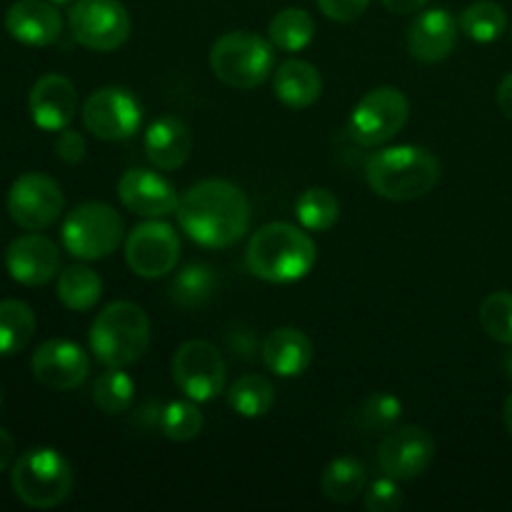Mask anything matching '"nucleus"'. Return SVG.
<instances>
[{
  "mask_svg": "<svg viewBox=\"0 0 512 512\" xmlns=\"http://www.w3.org/2000/svg\"><path fill=\"white\" fill-rule=\"evenodd\" d=\"M143 123V105L128 88L108 85L88 95L83 103V125L98 140L118 143L138 133Z\"/></svg>",
  "mask_w": 512,
  "mask_h": 512,
  "instance_id": "11",
  "label": "nucleus"
},
{
  "mask_svg": "<svg viewBox=\"0 0 512 512\" xmlns=\"http://www.w3.org/2000/svg\"><path fill=\"white\" fill-rule=\"evenodd\" d=\"M410 118V103L403 90L380 85L365 93L350 113V135L363 148L390 143Z\"/></svg>",
  "mask_w": 512,
  "mask_h": 512,
  "instance_id": "8",
  "label": "nucleus"
},
{
  "mask_svg": "<svg viewBox=\"0 0 512 512\" xmlns=\"http://www.w3.org/2000/svg\"><path fill=\"white\" fill-rule=\"evenodd\" d=\"M135 400V380L123 368H108L93 383V403L100 413L120 415L133 405Z\"/></svg>",
  "mask_w": 512,
  "mask_h": 512,
  "instance_id": "32",
  "label": "nucleus"
},
{
  "mask_svg": "<svg viewBox=\"0 0 512 512\" xmlns=\"http://www.w3.org/2000/svg\"><path fill=\"white\" fill-rule=\"evenodd\" d=\"M15 463V440L5 428H0V473L13 468Z\"/></svg>",
  "mask_w": 512,
  "mask_h": 512,
  "instance_id": "39",
  "label": "nucleus"
},
{
  "mask_svg": "<svg viewBox=\"0 0 512 512\" xmlns=\"http://www.w3.org/2000/svg\"><path fill=\"white\" fill-rule=\"evenodd\" d=\"M173 380L193 403H210L225 390V360L208 340H188L173 355Z\"/></svg>",
  "mask_w": 512,
  "mask_h": 512,
  "instance_id": "10",
  "label": "nucleus"
},
{
  "mask_svg": "<svg viewBox=\"0 0 512 512\" xmlns=\"http://www.w3.org/2000/svg\"><path fill=\"white\" fill-rule=\"evenodd\" d=\"M218 288V275L208 263H193L180 270L170 283V300L183 310L203 308Z\"/></svg>",
  "mask_w": 512,
  "mask_h": 512,
  "instance_id": "26",
  "label": "nucleus"
},
{
  "mask_svg": "<svg viewBox=\"0 0 512 512\" xmlns=\"http://www.w3.org/2000/svg\"><path fill=\"white\" fill-rule=\"evenodd\" d=\"M315 38V20L303 8H285L273 15L268 25V40L283 53H300Z\"/></svg>",
  "mask_w": 512,
  "mask_h": 512,
  "instance_id": "27",
  "label": "nucleus"
},
{
  "mask_svg": "<svg viewBox=\"0 0 512 512\" xmlns=\"http://www.w3.org/2000/svg\"><path fill=\"white\" fill-rule=\"evenodd\" d=\"M28 110L33 123L48 133H60L73 123L78 113V93L65 75L48 73L35 80L28 95Z\"/></svg>",
  "mask_w": 512,
  "mask_h": 512,
  "instance_id": "17",
  "label": "nucleus"
},
{
  "mask_svg": "<svg viewBox=\"0 0 512 512\" xmlns=\"http://www.w3.org/2000/svg\"><path fill=\"white\" fill-rule=\"evenodd\" d=\"M428 0H383L385 8L395 15H410V13H418Z\"/></svg>",
  "mask_w": 512,
  "mask_h": 512,
  "instance_id": "41",
  "label": "nucleus"
},
{
  "mask_svg": "<svg viewBox=\"0 0 512 512\" xmlns=\"http://www.w3.org/2000/svg\"><path fill=\"white\" fill-rule=\"evenodd\" d=\"M150 345V320L140 305L118 300L105 305L90 325V353L105 368L138 363Z\"/></svg>",
  "mask_w": 512,
  "mask_h": 512,
  "instance_id": "4",
  "label": "nucleus"
},
{
  "mask_svg": "<svg viewBox=\"0 0 512 512\" xmlns=\"http://www.w3.org/2000/svg\"><path fill=\"white\" fill-rule=\"evenodd\" d=\"M160 433L165 435L173 443H190V440L198 438L203 433V413L198 410V405L193 400H173V403L165 405L158 415Z\"/></svg>",
  "mask_w": 512,
  "mask_h": 512,
  "instance_id": "33",
  "label": "nucleus"
},
{
  "mask_svg": "<svg viewBox=\"0 0 512 512\" xmlns=\"http://www.w3.org/2000/svg\"><path fill=\"white\" fill-rule=\"evenodd\" d=\"M263 363L280 378H298L313 363V343L298 328H275L260 345Z\"/></svg>",
  "mask_w": 512,
  "mask_h": 512,
  "instance_id": "22",
  "label": "nucleus"
},
{
  "mask_svg": "<svg viewBox=\"0 0 512 512\" xmlns=\"http://www.w3.org/2000/svg\"><path fill=\"white\" fill-rule=\"evenodd\" d=\"M55 153H58V158L63 160V163L68 165H78L83 163L85 153H88V145H85V138L80 133H75V130H60L58 140H55Z\"/></svg>",
  "mask_w": 512,
  "mask_h": 512,
  "instance_id": "38",
  "label": "nucleus"
},
{
  "mask_svg": "<svg viewBox=\"0 0 512 512\" xmlns=\"http://www.w3.org/2000/svg\"><path fill=\"white\" fill-rule=\"evenodd\" d=\"M65 198L58 180L45 173H23L8 190V213L18 228L40 233L58 223Z\"/></svg>",
  "mask_w": 512,
  "mask_h": 512,
  "instance_id": "12",
  "label": "nucleus"
},
{
  "mask_svg": "<svg viewBox=\"0 0 512 512\" xmlns=\"http://www.w3.org/2000/svg\"><path fill=\"white\" fill-rule=\"evenodd\" d=\"M5 30L18 43L30 48H45L63 33V18L58 8L45 0H18L5 13Z\"/></svg>",
  "mask_w": 512,
  "mask_h": 512,
  "instance_id": "20",
  "label": "nucleus"
},
{
  "mask_svg": "<svg viewBox=\"0 0 512 512\" xmlns=\"http://www.w3.org/2000/svg\"><path fill=\"white\" fill-rule=\"evenodd\" d=\"M123 218L108 203H83L65 218L60 238L78 260H103L123 243Z\"/></svg>",
  "mask_w": 512,
  "mask_h": 512,
  "instance_id": "7",
  "label": "nucleus"
},
{
  "mask_svg": "<svg viewBox=\"0 0 512 512\" xmlns=\"http://www.w3.org/2000/svg\"><path fill=\"white\" fill-rule=\"evenodd\" d=\"M370 190L385 200L408 203L428 195L440 180V163L420 145H395L370 155L365 163Z\"/></svg>",
  "mask_w": 512,
  "mask_h": 512,
  "instance_id": "3",
  "label": "nucleus"
},
{
  "mask_svg": "<svg viewBox=\"0 0 512 512\" xmlns=\"http://www.w3.org/2000/svg\"><path fill=\"white\" fill-rule=\"evenodd\" d=\"M368 473L365 465L355 458H335L320 475V490L330 503L348 505L365 493Z\"/></svg>",
  "mask_w": 512,
  "mask_h": 512,
  "instance_id": "24",
  "label": "nucleus"
},
{
  "mask_svg": "<svg viewBox=\"0 0 512 512\" xmlns=\"http://www.w3.org/2000/svg\"><path fill=\"white\" fill-rule=\"evenodd\" d=\"M103 295V280L88 265H68L58 275V300L68 310L85 313L98 305Z\"/></svg>",
  "mask_w": 512,
  "mask_h": 512,
  "instance_id": "25",
  "label": "nucleus"
},
{
  "mask_svg": "<svg viewBox=\"0 0 512 512\" xmlns=\"http://www.w3.org/2000/svg\"><path fill=\"white\" fill-rule=\"evenodd\" d=\"M403 415V403L393 393H373L363 403L360 420L370 430H390Z\"/></svg>",
  "mask_w": 512,
  "mask_h": 512,
  "instance_id": "35",
  "label": "nucleus"
},
{
  "mask_svg": "<svg viewBox=\"0 0 512 512\" xmlns=\"http://www.w3.org/2000/svg\"><path fill=\"white\" fill-rule=\"evenodd\" d=\"M315 3L323 10L325 18L335 20V23H353L365 13L370 0H315Z\"/></svg>",
  "mask_w": 512,
  "mask_h": 512,
  "instance_id": "37",
  "label": "nucleus"
},
{
  "mask_svg": "<svg viewBox=\"0 0 512 512\" xmlns=\"http://www.w3.org/2000/svg\"><path fill=\"white\" fill-rule=\"evenodd\" d=\"M298 223L310 233H325L340 218V200L328 188H308L295 200Z\"/></svg>",
  "mask_w": 512,
  "mask_h": 512,
  "instance_id": "31",
  "label": "nucleus"
},
{
  "mask_svg": "<svg viewBox=\"0 0 512 512\" xmlns=\"http://www.w3.org/2000/svg\"><path fill=\"white\" fill-rule=\"evenodd\" d=\"M5 268L15 283L38 288V285L50 283L58 275L60 250L45 235H20L5 250Z\"/></svg>",
  "mask_w": 512,
  "mask_h": 512,
  "instance_id": "16",
  "label": "nucleus"
},
{
  "mask_svg": "<svg viewBox=\"0 0 512 512\" xmlns=\"http://www.w3.org/2000/svg\"><path fill=\"white\" fill-rule=\"evenodd\" d=\"M35 313L23 300H0V358L18 355L33 340Z\"/></svg>",
  "mask_w": 512,
  "mask_h": 512,
  "instance_id": "28",
  "label": "nucleus"
},
{
  "mask_svg": "<svg viewBox=\"0 0 512 512\" xmlns=\"http://www.w3.org/2000/svg\"><path fill=\"white\" fill-rule=\"evenodd\" d=\"M118 198L130 213L140 218H165L178 210V193L163 175L145 168H133L118 180Z\"/></svg>",
  "mask_w": 512,
  "mask_h": 512,
  "instance_id": "18",
  "label": "nucleus"
},
{
  "mask_svg": "<svg viewBox=\"0 0 512 512\" xmlns=\"http://www.w3.org/2000/svg\"><path fill=\"white\" fill-rule=\"evenodd\" d=\"M503 423L505 428H508V433L512 435V393L508 395V400H505L503 405Z\"/></svg>",
  "mask_w": 512,
  "mask_h": 512,
  "instance_id": "42",
  "label": "nucleus"
},
{
  "mask_svg": "<svg viewBox=\"0 0 512 512\" xmlns=\"http://www.w3.org/2000/svg\"><path fill=\"white\" fill-rule=\"evenodd\" d=\"M210 68L220 83L253 90L273 75L275 45L250 30H230L210 48Z\"/></svg>",
  "mask_w": 512,
  "mask_h": 512,
  "instance_id": "6",
  "label": "nucleus"
},
{
  "mask_svg": "<svg viewBox=\"0 0 512 512\" xmlns=\"http://www.w3.org/2000/svg\"><path fill=\"white\" fill-rule=\"evenodd\" d=\"M178 223L193 243L203 248H230L250 228V203L228 180H200L178 203Z\"/></svg>",
  "mask_w": 512,
  "mask_h": 512,
  "instance_id": "1",
  "label": "nucleus"
},
{
  "mask_svg": "<svg viewBox=\"0 0 512 512\" xmlns=\"http://www.w3.org/2000/svg\"><path fill=\"white\" fill-rule=\"evenodd\" d=\"M478 315L488 338L503 345H512V293L508 290L490 293L480 305Z\"/></svg>",
  "mask_w": 512,
  "mask_h": 512,
  "instance_id": "34",
  "label": "nucleus"
},
{
  "mask_svg": "<svg viewBox=\"0 0 512 512\" xmlns=\"http://www.w3.org/2000/svg\"><path fill=\"white\" fill-rule=\"evenodd\" d=\"M365 508L370 512H395L403 508V490L398 488L395 478L385 475L375 480L365 493Z\"/></svg>",
  "mask_w": 512,
  "mask_h": 512,
  "instance_id": "36",
  "label": "nucleus"
},
{
  "mask_svg": "<svg viewBox=\"0 0 512 512\" xmlns=\"http://www.w3.org/2000/svg\"><path fill=\"white\" fill-rule=\"evenodd\" d=\"M35 380L50 390H75L90 373V358L78 343L63 338L45 340L30 360Z\"/></svg>",
  "mask_w": 512,
  "mask_h": 512,
  "instance_id": "15",
  "label": "nucleus"
},
{
  "mask_svg": "<svg viewBox=\"0 0 512 512\" xmlns=\"http://www.w3.org/2000/svg\"><path fill=\"white\" fill-rule=\"evenodd\" d=\"M50 3H68V0H50Z\"/></svg>",
  "mask_w": 512,
  "mask_h": 512,
  "instance_id": "44",
  "label": "nucleus"
},
{
  "mask_svg": "<svg viewBox=\"0 0 512 512\" xmlns=\"http://www.w3.org/2000/svg\"><path fill=\"white\" fill-rule=\"evenodd\" d=\"M435 458L433 435L418 425H405L383 438L378 448V465L395 480H415L430 468Z\"/></svg>",
  "mask_w": 512,
  "mask_h": 512,
  "instance_id": "14",
  "label": "nucleus"
},
{
  "mask_svg": "<svg viewBox=\"0 0 512 512\" xmlns=\"http://www.w3.org/2000/svg\"><path fill=\"white\" fill-rule=\"evenodd\" d=\"M498 108L505 118L512 120V73H508L503 78L498 88Z\"/></svg>",
  "mask_w": 512,
  "mask_h": 512,
  "instance_id": "40",
  "label": "nucleus"
},
{
  "mask_svg": "<svg viewBox=\"0 0 512 512\" xmlns=\"http://www.w3.org/2000/svg\"><path fill=\"white\" fill-rule=\"evenodd\" d=\"M10 485L28 508H58L73 493V468L55 448H30L10 468Z\"/></svg>",
  "mask_w": 512,
  "mask_h": 512,
  "instance_id": "5",
  "label": "nucleus"
},
{
  "mask_svg": "<svg viewBox=\"0 0 512 512\" xmlns=\"http://www.w3.org/2000/svg\"><path fill=\"white\" fill-rule=\"evenodd\" d=\"M318 260L313 238L290 223H268L253 233L245 248V265L265 283H295L313 270Z\"/></svg>",
  "mask_w": 512,
  "mask_h": 512,
  "instance_id": "2",
  "label": "nucleus"
},
{
  "mask_svg": "<svg viewBox=\"0 0 512 512\" xmlns=\"http://www.w3.org/2000/svg\"><path fill=\"white\" fill-rule=\"evenodd\" d=\"M460 23L455 15L445 8L423 10L418 18L410 23L408 30V50L420 63H440L453 53L458 43Z\"/></svg>",
  "mask_w": 512,
  "mask_h": 512,
  "instance_id": "19",
  "label": "nucleus"
},
{
  "mask_svg": "<svg viewBox=\"0 0 512 512\" xmlns=\"http://www.w3.org/2000/svg\"><path fill=\"white\" fill-rule=\"evenodd\" d=\"M275 98L295 110L310 108L323 95V78L308 60L290 58L273 70Z\"/></svg>",
  "mask_w": 512,
  "mask_h": 512,
  "instance_id": "23",
  "label": "nucleus"
},
{
  "mask_svg": "<svg viewBox=\"0 0 512 512\" xmlns=\"http://www.w3.org/2000/svg\"><path fill=\"white\" fill-rule=\"evenodd\" d=\"M145 158L158 170H178L193 150V133L175 115H163L148 128L143 140Z\"/></svg>",
  "mask_w": 512,
  "mask_h": 512,
  "instance_id": "21",
  "label": "nucleus"
},
{
  "mask_svg": "<svg viewBox=\"0 0 512 512\" xmlns=\"http://www.w3.org/2000/svg\"><path fill=\"white\" fill-rule=\"evenodd\" d=\"M460 30L475 43H495L508 28V15L495 0H478L460 13Z\"/></svg>",
  "mask_w": 512,
  "mask_h": 512,
  "instance_id": "30",
  "label": "nucleus"
},
{
  "mask_svg": "<svg viewBox=\"0 0 512 512\" xmlns=\"http://www.w3.org/2000/svg\"><path fill=\"white\" fill-rule=\"evenodd\" d=\"M180 258V240L173 225L160 218L140 223L125 240V263L138 278L155 280L173 273Z\"/></svg>",
  "mask_w": 512,
  "mask_h": 512,
  "instance_id": "13",
  "label": "nucleus"
},
{
  "mask_svg": "<svg viewBox=\"0 0 512 512\" xmlns=\"http://www.w3.org/2000/svg\"><path fill=\"white\" fill-rule=\"evenodd\" d=\"M73 38L95 53H113L130 38V13L120 0H78L68 13Z\"/></svg>",
  "mask_w": 512,
  "mask_h": 512,
  "instance_id": "9",
  "label": "nucleus"
},
{
  "mask_svg": "<svg viewBox=\"0 0 512 512\" xmlns=\"http://www.w3.org/2000/svg\"><path fill=\"white\" fill-rule=\"evenodd\" d=\"M503 368H505V373H508L510 378H512V348L508 350V353H505V358H503Z\"/></svg>",
  "mask_w": 512,
  "mask_h": 512,
  "instance_id": "43",
  "label": "nucleus"
},
{
  "mask_svg": "<svg viewBox=\"0 0 512 512\" xmlns=\"http://www.w3.org/2000/svg\"><path fill=\"white\" fill-rule=\"evenodd\" d=\"M0 405H3V393H0Z\"/></svg>",
  "mask_w": 512,
  "mask_h": 512,
  "instance_id": "45",
  "label": "nucleus"
},
{
  "mask_svg": "<svg viewBox=\"0 0 512 512\" xmlns=\"http://www.w3.org/2000/svg\"><path fill=\"white\" fill-rule=\"evenodd\" d=\"M228 403L240 418H263L275 405V388L268 378L258 373L243 375L228 390Z\"/></svg>",
  "mask_w": 512,
  "mask_h": 512,
  "instance_id": "29",
  "label": "nucleus"
}]
</instances>
